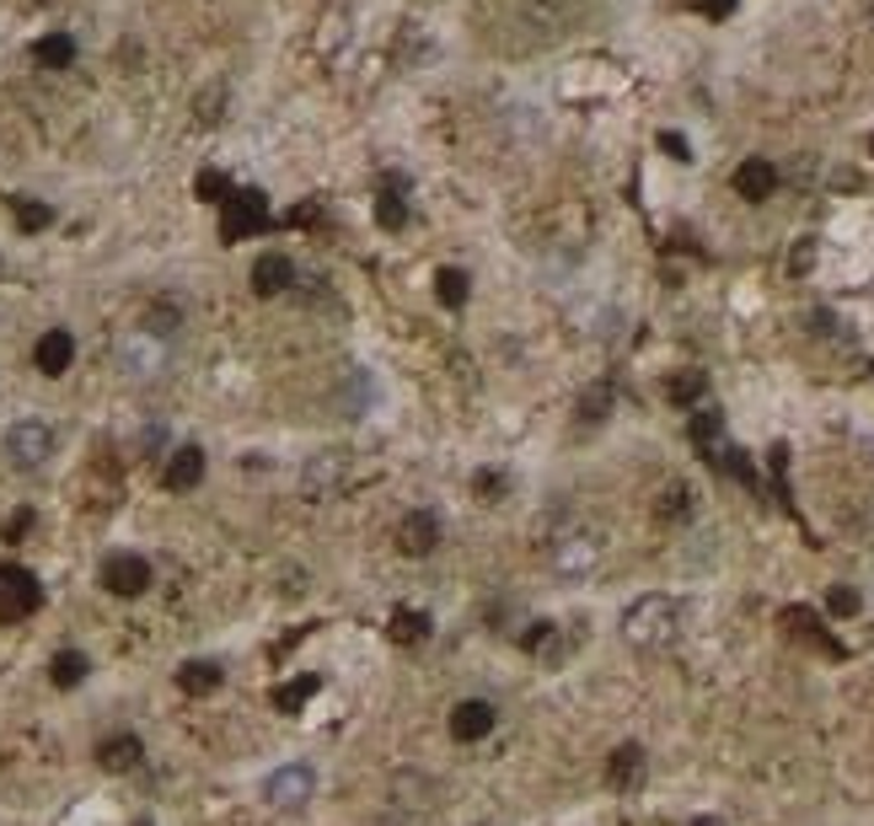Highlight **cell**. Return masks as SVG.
<instances>
[{
  "label": "cell",
  "mask_w": 874,
  "mask_h": 826,
  "mask_svg": "<svg viewBox=\"0 0 874 826\" xmlns=\"http://www.w3.org/2000/svg\"><path fill=\"white\" fill-rule=\"evenodd\" d=\"M430 629H435V623H430V612H408V607H397V612H392V638H397V644H424Z\"/></svg>",
  "instance_id": "obj_24"
},
{
  "label": "cell",
  "mask_w": 874,
  "mask_h": 826,
  "mask_svg": "<svg viewBox=\"0 0 874 826\" xmlns=\"http://www.w3.org/2000/svg\"><path fill=\"white\" fill-rule=\"evenodd\" d=\"M316 693V677H301V682H290V687H279L274 693V703H279V714H301V703Z\"/></svg>",
  "instance_id": "obj_29"
},
{
  "label": "cell",
  "mask_w": 874,
  "mask_h": 826,
  "mask_svg": "<svg viewBox=\"0 0 874 826\" xmlns=\"http://www.w3.org/2000/svg\"><path fill=\"white\" fill-rule=\"evenodd\" d=\"M692 826H725V822H714V816H697V822H692Z\"/></svg>",
  "instance_id": "obj_40"
},
{
  "label": "cell",
  "mask_w": 874,
  "mask_h": 826,
  "mask_svg": "<svg viewBox=\"0 0 874 826\" xmlns=\"http://www.w3.org/2000/svg\"><path fill=\"white\" fill-rule=\"evenodd\" d=\"M193 193H199V199H209V204H226V199H231V178L209 167V172H199V178H193Z\"/></svg>",
  "instance_id": "obj_28"
},
{
  "label": "cell",
  "mask_w": 874,
  "mask_h": 826,
  "mask_svg": "<svg viewBox=\"0 0 874 826\" xmlns=\"http://www.w3.org/2000/svg\"><path fill=\"white\" fill-rule=\"evenodd\" d=\"M11 210H16V226H22V231H44V226L55 220V210L38 204V199H11Z\"/></svg>",
  "instance_id": "obj_27"
},
{
  "label": "cell",
  "mask_w": 874,
  "mask_h": 826,
  "mask_svg": "<svg viewBox=\"0 0 874 826\" xmlns=\"http://www.w3.org/2000/svg\"><path fill=\"white\" fill-rule=\"evenodd\" d=\"M870 151H874V140H870Z\"/></svg>",
  "instance_id": "obj_42"
},
{
  "label": "cell",
  "mask_w": 874,
  "mask_h": 826,
  "mask_svg": "<svg viewBox=\"0 0 874 826\" xmlns=\"http://www.w3.org/2000/svg\"><path fill=\"white\" fill-rule=\"evenodd\" d=\"M140 327H151L156 338H172V333L183 327V307H178V301H156V307L145 312V322H140Z\"/></svg>",
  "instance_id": "obj_26"
},
{
  "label": "cell",
  "mask_w": 874,
  "mask_h": 826,
  "mask_svg": "<svg viewBox=\"0 0 874 826\" xmlns=\"http://www.w3.org/2000/svg\"><path fill=\"white\" fill-rule=\"evenodd\" d=\"M226 682V671L215 666V660H188L183 671H178V687H183L188 698H204V693H215Z\"/></svg>",
  "instance_id": "obj_20"
},
{
  "label": "cell",
  "mask_w": 874,
  "mask_h": 826,
  "mask_svg": "<svg viewBox=\"0 0 874 826\" xmlns=\"http://www.w3.org/2000/svg\"><path fill=\"white\" fill-rule=\"evenodd\" d=\"M312 794H316V773L307 763H285L263 778V800H268L274 811H301Z\"/></svg>",
  "instance_id": "obj_8"
},
{
  "label": "cell",
  "mask_w": 874,
  "mask_h": 826,
  "mask_svg": "<svg viewBox=\"0 0 874 826\" xmlns=\"http://www.w3.org/2000/svg\"><path fill=\"white\" fill-rule=\"evenodd\" d=\"M687 435H692V445H697L708 462H719V451H725V419H719L714 408H697V414H692Z\"/></svg>",
  "instance_id": "obj_17"
},
{
  "label": "cell",
  "mask_w": 874,
  "mask_h": 826,
  "mask_svg": "<svg viewBox=\"0 0 874 826\" xmlns=\"http://www.w3.org/2000/svg\"><path fill=\"white\" fill-rule=\"evenodd\" d=\"M472 489H478V494H504V478L500 472H478V478H472Z\"/></svg>",
  "instance_id": "obj_38"
},
{
  "label": "cell",
  "mask_w": 874,
  "mask_h": 826,
  "mask_svg": "<svg viewBox=\"0 0 874 826\" xmlns=\"http://www.w3.org/2000/svg\"><path fill=\"white\" fill-rule=\"evenodd\" d=\"M811 263H815V242H811V237H805V242L794 248V263H789V268H794V274H805Z\"/></svg>",
  "instance_id": "obj_37"
},
{
  "label": "cell",
  "mask_w": 874,
  "mask_h": 826,
  "mask_svg": "<svg viewBox=\"0 0 874 826\" xmlns=\"http://www.w3.org/2000/svg\"><path fill=\"white\" fill-rule=\"evenodd\" d=\"M70 360H75V338H70L64 327H49V333L33 344V366H38L44 376H64Z\"/></svg>",
  "instance_id": "obj_15"
},
{
  "label": "cell",
  "mask_w": 874,
  "mask_h": 826,
  "mask_svg": "<svg viewBox=\"0 0 874 826\" xmlns=\"http://www.w3.org/2000/svg\"><path fill=\"white\" fill-rule=\"evenodd\" d=\"M494 725H500V708H494L489 698H462L456 708H451V735H456L462 746L489 741V735H494Z\"/></svg>",
  "instance_id": "obj_9"
},
{
  "label": "cell",
  "mask_w": 874,
  "mask_h": 826,
  "mask_svg": "<svg viewBox=\"0 0 874 826\" xmlns=\"http://www.w3.org/2000/svg\"><path fill=\"white\" fill-rule=\"evenodd\" d=\"M687 629V607L677 596H638L633 607L623 612V638L633 649H671Z\"/></svg>",
  "instance_id": "obj_1"
},
{
  "label": "cell",
  "mask_w": 874,
  "mask_h": 826,
  "mask_svg": "<svg viewBox=\"0 0 874 826\" xmlns=\"http://www.w3.org/2000/svg\"><path fill=\"white\" fill-rule=\"evenodd\" d=\"M703 386H708L703 382V371H687V376H677V382L666 386V397H671V403H697V397H703Z\"/></svg>",
  "instance_id": "obj_31"
},
{
  "label": "cell",
  "mask_w": 874,
  "mask_h": 826,
  "mask_svg": "<svg viewBox=\"0 0 874 826\" xmlns=\"http://www.w3.org/2000/svg\"><path fill=\"white\" fill-rule=\"evenodd\" d=\"M49 456H55V430H49L44 419H16V424L5 430V462H11L16 472H38Z\"/></svg>",
  "instance_id": "obj_3"
},
{
  "label": "cell",
  "mask_w": 874,
  "mask_h": 826,
  "mask_svg": "<svg viewBox=\"0 0 874 826\" xmlns=\"http://www.w3.org/2000/svg\"><path fill=\"white\" fill-rule=\"evenodd\" d=\"M220 97H226L220 86H209V92H204V103H199V119H204V124H215V119H220V113H215V108H220Z\"/></svg>",
  "instance_id": "obj_35"
},
{
  "label": "cell",
  "mask_w": 874,
  "mask_h": 826,
  "mask_svg": "<svg viewBox=\"0 0 874 826\" xmlns=\"http://www.w3.org/2000/svg\"><path fill=\"white\" fill-rule=\"evenodd\" d=\"M344 483H349V451L327 445V451L307 456V467H301V494L307 500H333Z\"/></svg>",
  "instance_id": "obj_7"
},
{
  "label": "cell",
  "mask_w": 874,
  "mask_h": 826,
  "mask_svg": "<svg viewBox=\"0 0 874 826\" xmlns=\"http://www.w3.org/2000/svg\"><path fill=\"white\" fill-rule=\"evenodd\" d=\"M467 285H472V279H467L462 268H440V274H435L440 307H451V312H456V307H467Z\"/></svg>",
  "instance_id": "obj_25"
},
{
  "label": "cell",
  "mask_w": 874,
  "mask_h": 826,
  "mask_svg": "<svg viewBox=\"0 0 874 826\" xmlns=\"http://www.w3.org/2000/svg\"><path fill=\"white\" fill-rule=\"evenodd\" d=\"M338 403H344V419H360V414H366V403H371V376H366L360 366L338 382Z\"/></svg>",
  "instance_id": "obj_22"
},
{
  "label": "cell",
  "mask_w": 874,
  "mask_h": 826,
  "mask_svg": "<svg viewBox=\"0 0 874 826\" xmlns=\"http://www.w3.org/2000/svg\"><path fill=\"white\" fill-rule=\"evenodd\" d=\"M161 483H167L172 494L199 489V483H204V451H199V445H178V451L167 456V467H161Z\"/></svg>",
  "instance_id": "obj_12"
},
{
  "label": "cell",
  "mask_w": 874,
  "mask_h": 826,
  "mask_svg": "<svg viewBox=\"0 0 874 826\" xmlns=\"http://www.w3.org/2000/svg\"><path fill=\"white\" fill-rule=\"evenodd\" d=\"M27 526H33V510H16V515L5 520V542H16V537H22Z\"/></svg>",
  "instance_id": "obj_36"
},
{
  "label": "cell",
  "mask_w": 874,
  "mask_h": 826,
  "mask_svg": "<svg viewBox=\"0 0 874 826\" xmlns=\"http://www.w3.org/2000/svg\"><path fill=\"white\" fill-rule=\"evenodd\" d=\"M296 285V263L285 253H263L258 263H252V290L268 301V296H285Z\"/></svg>",
  "instance_id": "obj_14"
},
{
  "label": "cell",
  "mask_w": 874,
  "mask_h": 826,
  "mask_svg": "<svg viewBox=\"0 0 874 826\" xmlns=\"http://www.w3.org/2000/svg\"><path fill=\"white\" fill-rule=\"evenodd\" d=\"M660 515H692V494L677 483V489H666V505H660Z\"/></svg>",
  "instance_id": "obj_33"
},
{
  "label": "cell",
  "mask_w": 874,
  "mask_h": 826,
  "mask_svg": "<svg viewBox=\"0 0 874 826\" xmlns=\"http://www.w3.org/2000/svg\"><path fill=\"white\" fill-rule=\"evenodd\" d=\"M607 408H612V386H590V397H579V419L585 424H601Z\"/></svg>",
  "instance_id": "obj_30"
},
{
  "label": "cell",
  "mask_w": 874,
  "mask_h": 826,
  "mask_svg": "<svg viewBox=\"0 0 874 826\" xmlns=\"http://www.w3.org/2000/svg\"><path fill=\"white\" fill-rule=\"evenodd\" d=\"M33 60L44 64V70H70V64H75V38H70V33L38 38V44H33Z\"/></svg>",
  "instance_id": "obj_21"
},
{
  "label": "cell",
  "mask_w": 874,
  "mask_h": 826,
  "mask_svg": "<svg viewBox=\"0 0 874 826\" xmlns=\"http://www.w3.org/2000/svg\"><path fill=\"white\" fill-rule=\"evenodd\" d=\"M478 826H494V822H478Z\"/></svg>",
  "instance_id": "obj_41"
},
{
  "label": "cell",
  "mask_w": 874,
  "mask_h": 826,
  "mask_svg": "<svg viewBox=\"0 0 874 826\" xmlns=\"http://www.w3.org/2000/svg\"><path fill=\"white\" fill-rule=\"evenodd\" d=\"M607 783L612 789H638L644 783V746H618L607 763Z\"/></svg>",
  "instance_id": "obj_18"
},
{
  "label": "cell",
  "mask_w": 874,
  "mask_h": 826,
  "mask_svg": "<svg viewBox=\"0 0 874 826\" xmlns=\"http://www.w3.org/2000/svg\"><path fill=\"white\" fill-rule=\"evenodd\" d=\"M103 590L113 596H145L151 590V564L140 553H108L103 559Z\"/></svg>",
  "instance_id": "obj_10"
},
{
  "label": "cell",
  "mask_w": 874,
  "mask_h": 826,
  "mask_svg": "<svg viewBox=\"0 0 874 826\" xmlns=\"http://www.w3.org/2000/svg\"><path fill=\"white\" fill-rule=\"evenodd\" d=\"M274 220H268V199L258 189H231V199H226V215H220V242H242V237H258V231H268Z\"/></svg>",
  "instance_id": "obj_5"
},
{
  "label": "cell",
  "mask_w": 874,
  "mask_h": 826,
  "mask_svg": "<svg viewBox=\"0 0 874 826\" xmlns=\"http://www.w3.org/2000/svg\"><path fill=\"white\" fill-rule=\"evenodd\" d=\"M403 189H408V178H403V172H386V178H381V193H375V220H381L386 231H403V226H408Z\"/></svg>",
  "instance_id": "obj_16"
},
{
  "label": "cell",
  "mask_w": 874,
  "mask_h": 826,
  "mask_svg": "<svg viewBox=\"0 0 874 826\" xmlns=\"http://www.w3.org/2000/svg\"><path fill=\"white\" fill-rule=\"evenodd\" d=\"M601 553H607V542H601V531H568V537H559L553 542V570L563 574V579H585V574H596L601 570Z\"/></svg>",
  "instance_id": "obj_6"
},
{
  "label": "cell",
  "mask_w": 874,
  "mask_h": 826,
  "mask_svg": "<svg viewBox=\"0 0 874 826\" xmlns=\"http://www.w3.org/2000/svg\"><path fill=\"white\" fill-rule=\"evenodd\" d=\"M826 607H831L837 618H853V612H859V590H848V585H831V596H826Z\"/></svg>",
  "instance_id": "obj_32"
},
{
  "label": "cell",
  "mask_w": 874,
  "mask_h": 826,
  "mask_svg": "<svg viewBox=\"0 0 874 826\" xmlns=\"http://www.w3.org/2000/svg\"><path fill=\"white\" fill-rule=\"evenodd\" d=\"M140 757H145L140 735H113V741L97 746V763L108 767V773H129V767H140Z\"/></svg>",
  "instance_id": "obj_19"
},
{
  "label": "cell",
  "mask_w": 874,
  "mask_h": 826,
  "mask_svg": "<svg viewBox=\"0 0 874 826\" xmlns=\"http://www.w3.org/2000/svg\"><path fill=\"white\" fill-rule=\"evenodd\" d=\"M172 366V338H156L151 327H129L113 344V371L124 382H156Z\"/></svg>",
  "instance_id": "obj_2"
},
{
  "label": "cell",
  "mask_w": 874,
  "mask_h": 826,
  "mask_svg": "<svg viewBox=\"0 0 874 826\" xmlns=\"http://www.w3.org/2000/svg\"><path fill=\"white\" fill-rule=\"evenodd\" d=\"M397 548H403L408 559H430V553L440 548L435 510H414V515H403V526H397Z\"/></svg>",
  "instance_id": "obj_11"
},
{
  "label": "cell",
  "mask_w": 874,
  "mask_h": 826,
  "mask_svg": "<svg viewBox=\"0 0 874 826\" xmlns=\"http://www.w3.org/2000/svg\"><path fill=\"white\" fill-rule=\"evenodd\" d=\"M86 671H92V660H86L81 649H60V655L49 660V677H55V687H81V682H86Z\"/></svg>",
  "instance_id": "obj_23"
},
{
  "label": "cell",
  "mask_w": 874,
  "mask_h": 826,
  "mask_svg": "<svg viewBox=\"0 0 874 826\" xmlns=\"http://www.w3.org/2000/svg\"><path fill=\"white\" fill-rule=\"evenodd\" d=\"M38 607H44V585H38V574L22 570V564H0V623L11 629V623L33 618Z\"/></svg>",
  "instance_id": "obj_4"
},
{
  "label": "cell",
  "mask_w": 874,
  "mask_h": 826,
  "mask_svg": "<svg viewBox=\"0 0 874 826\" xmlns=\"http://www.w3.org/2000/svg\"><path fill=\"white\" fill-rule=\"evenodd\" d=\"M735 193L741 199H751V204H762V199H773V189H778V167L767 161V156H746L741 167H735Z\"/></svg>",
  "instance_id": "obj_13"
},
{
  "label": "cell",
  "mask_w": 874,
  "mask_h": 826,
  "mask_svg": "<svg viewBox=\"0 0 874 826\" xmlns=\"http://www.w3.org/2000/svg\"><path fill=\"white\" fill-rule=\"evenodd\" d=\"M703 11H708V16H725V11H735V0H703Z\"/></svg>",
  "instance_id": "obj_39"
},
{
  "label": "cell",
  "mask_w": 874,
  "mask_h": 826,
  "mask_svg": "<svg viewBox=\"0 0 874 826\" xmlns=\"http://www.w3.org/2000/svg\"><path fill=\"white\" fill-rule=\"evenodd\" d=\"M660 151H671V161H692V145L677 134V129H666V134H660Z\"/></svg>",
  "instance_id": "obj_34"
}]
</instances>
